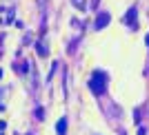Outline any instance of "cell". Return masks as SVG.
Wrapping results in <instances>:
<instances>
[{
	"instance_id": "3957f363",
	"label": "cell",
	"mask_w": 149,
	"mask_h": 135,
	"mask_svg": "<svg viewBox=\"0 0 149 135\" xmlns=\"http://www.w3.org/2000/svg\"><path fill=\"white\" fill-rule=\"evenodd\" d=\"M56 133H58V135H65V133H67V117H60V120H58Z\"/></svg>"
},
{
	"instance_id": "6da1fadb",
	"label": "cell",
	"mask_w": 149,
	"mask_h": 135,
	"mask_svg": "<svg viewBox=\"0 0 149 135\" xmlns=\"http://www.w3.org/2000/svg\"><path fill=\"white\" fill-rule=\"evenodd\" d=\"M105 73H100V71H96L91 78V82H89V86H91V91L96 93V95H102L105 93Z\"/></svg>"
},
{
	"instance_id": "7a4b0ae2",
	"label": "cell",
	"mask_w": 149,
	"mask_h": 135,
	"mask_svg": "<svg viewBox=\"0 0 149 135\" xmlns=\"http://www.w3.org/2000/svg\"><path fill=\"white\" fill-rule=\"evenodd\" d=\"M109 13L107 11H102V13H98V18H96V29H105L107 25H109Z\"/></svg>"
},
{
	"instance_id": "52a82bcc",
	"label": "cell",
	"mask_w": 149,
	"mask_h": 135,
	"mask_svg": "<svg viewBox=\"0 0 149 135\" xmlns=\"http://www.w3.org/2000/svg\"><path fill=\"white\" fill-rule=\"evenodd\" d=\"M147 44H149V36H147Z\"/></svg>"
},
{
	"instance_id": "5b68a950",
	"label": "cell",
	"mask_w": 149,
	"mask_h": 135,
	"mask_svg": "<svg viewBox=\"0 0 149 135\" xmlns=\"http://www.w3.org/2000/svg\"><path fill=\"white\" fill-rule=\"evenodd\" d=\"M36 49H38V55H47V47H45L42 42H38V47H36Z\"/></svg>"
},
{
	"instance_id": "8992f818",
	"label": "cell",
	"mask_w": 149,
	"mask_h": 135,
	"mask_svg": "<svg viewBox=\"0 0 149 135\" xmlns=\"http://www.w3.org/2000/svg\"><path fill=\"white\" fill-rule=\"evenodd\" d=\"M5 106V102H2V89H0V109Z\"/></svg>"
},
{
	"instance_id": "277c9868",
	"label": "cell",
	"mask_w": 149,
	"mask_h": 135,
	"mask_svg": "<svg viewBox=\"0 0 149 135\" xmlns=\"http://www.w3.org/2000/svg\"><path fill=\"white\" fill-rule=\"evenodd\" d=\"M71 5H74L76 9H80V11H85V9H87V0H71Z\"/></svg>"
},
{
	"instance_id": "ba28073f",
	"label": "cell",
	"mask_w": 149,
	"mask_h": 135,
	"mask_svg": "<svg viewBox=\"0 0 149 135\" xmlns=\"http://www.w3.org/2000/svg\"><path fill=\"white\" fill-rule=\"evenodd\" d=\"M0 78H2V71H0Z\"/></svg>"
}]
</instances>
